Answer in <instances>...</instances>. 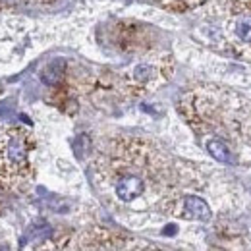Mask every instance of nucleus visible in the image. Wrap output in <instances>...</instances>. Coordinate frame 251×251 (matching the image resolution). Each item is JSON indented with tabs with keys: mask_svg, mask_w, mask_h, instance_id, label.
Wrapping results in <instances>:
<instances>
[{
	"mask_svg": "<svg viewBox=\"0 0 251 251\" xmlns=\"http://www.w3.org/2000/svg\"><path fill=\"white\" fill-rule=\"evenodd\" d=\"M114 191H116V197H118L120 201L129 203V201H133V199H137V197L143 195V191H145V182H143V178L137 176V174H124V176L116 182Z\"/></svg>",
	"mask_w": 251,
	"mask_h": 251,
	"instance_id": "nucleus-1",
	"label": "nucleus"
},
{
	"mask_svg": "<svg viewBox=\"0 0 251 251\" xmlns=\"http://www.w3.org/2000/svg\"><path fill=\"white\" fill-rule=\"evenodd\" d=\"M184 209L188 213V217L197 220H209L211 219V209L209 205L201 199V197H195V195H188L184 199Z\"/></svg>",
	"mask_w": 251,
	"mask_h": 251,
	"instance_id": "nucleus-2",
	"label": "nucleus"
},
{
	"mask_svg": "<svg viewBox=\"0 0 251 251\" xmlns=\"http://www.w3.org/2000/svg\"><path fill=\"white\" fill-rule=\"evenodd\" d=\"M64 60H54V62H50L45 70H43V74H41V79L47 83V85H54V83H58L60 81V77H62L64 74Z\"/></svg>",
	"mask_w": 251,
	"mask_h": 251,
	"instance_id": "nucleus-3",
	"label": "nucleus"
},
{
	"mask_svg": "<svg viewBox=\"0 0 251 251\" xmlns=\"http://www.w3.org/2000/svg\"><path fill=\"white\" fill-rule=\"evenodd\" d=\"M207 151L209 155L219 160V162H230V151H228V145L222 141V139H211L207 141Z\"/></svg>",
	"mask_w": 251,
	"mask_h": 251,
	"instance_id": "nucleus-4",
	"label": "nucleus"
},
{
	"mask_svg": "<svg viewBox=\"0 0 251 251\" xmlns=\"http://www.w3.org/2000/svg\"><path fill=\"white\" fill-rule=\"evenodd\" d=\"M236 33L242 41L246 43H251V18H246V20H240L236 24Z\"/></svg>",
	"mask_w": 251,
	"mask_h": 251,
	"instance_id": "nucleus-5",
	"label": "nucleus"
},
{
	"mask_svg": "<svg viewBox=\"0 0 251 251\" xmlns=\"http://www.w3.org/2000/svg\"><path fill=\"white\" fill-rule=\"evenodd\" d=\"M50 0H0V10H8L14 6H22V4H47Z\"/></svg>",
	"mask_w": 251,
	"mask_h": 251,
	"instance_id": "nucleus-6",
	"label": "nucleus"
},
{
	"mask_svg": "<svg viewBox=\"0 0 251 251\" xmlns=\"http://www.w3.org/2000/svg\"><path fill=\"white\" fill-rule=\"evenodd\" d=\"M133 77H135L137 81H147V79L151 77V66H145V64L137 66V68L133 70Z\"/></svg>",
	"mask_w": 251,
	"mask_h": 251,
	"instance_id": "nucleus-7",
	"label": "nucleus"
}]
</instances>
